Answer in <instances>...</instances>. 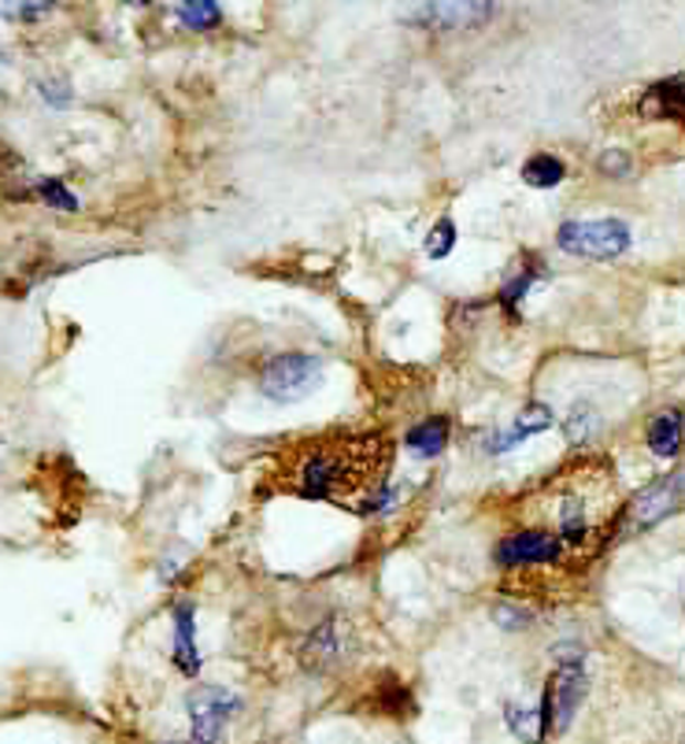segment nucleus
Listing matches in <instances>:
<instances>
[{
    "mask_svg": "<svg viewBox=\"0 0 685 744\" xmlns=\"http://www.w3.org/2000/svg\"><path fill=\"white\" fill-rule=\"evenodd\" d=\"M341 645H345V633H341V622L326 619L323 626H315L308 633V645H304V659L315 667H330L334 659H341Z\"/></svg>",
    "mask_w": 685,
    "mask_h": 744,
    "instance_id": "11",
    "label": "nucleus"
},
{
    "mask_svg": "<svg viewBox=\"0 0 685 744\" xmlns=\"http://www.w3.org/2000/svg\"><path fill=\"white\" fill-rule=\"evenodd\" d=\"M175 667L189 678L200 671V652L193 637V604H178L175 608Z\"/></svg>",
    "mask_w": 685,
    "mask_h": 744,
    "instance_id": "10",
    "label": "nucleus"
},
{
    "mask_svg": "<svg viewBox=\"0 0 685 744\" xmlns=\"http://www.w3.org/2000/svg\"><path fill=\"white\" fill-rule=\"evenodd\" d=\"M189 744H200V741H189Z\"/></svg>",
    "mask_w": 685,
    "mask_h": 744,
    "instance_id": "24",
    "label": "nucleus"
},
{
    "mask_svg": "<svg viewBox=\"0 0 685 744\" xmlns=\"http://www.w3.org/2000/svg\"><path fill=\"white\" fill-rule=\"evenodd\" d=\"M563 252L586 260H615L630 249V227L623 219H593V222H563L556 233Z\"/></svg>",
    "mask_w": 685,
    "mask_h": 744,
    "instance_id": "3",
    "label": "nucleus"
},
{
    "mask_svg": "<svg viewBox=\"0 0 685 744\" xmlns=\"http://www.w3.org/2000/svg\"><path fill=\"white\" fill-rule=\"evenodd\" d=\"M500 567H556L563 563V545L552 530H523L497 545Z\"/></svg>",
    "mask_w": 685,
    "mask_h": 744,
    "instance_id": "5",
    "label": "nucleus"
},
{
    "mask_svg": "<svg viewBox=\"0 0 685 744\" xmlns=\"http://www.w3.org/2000/svg\"><path fill=\"white\" fill-rule=\"evenodd\" d=\"M493 15V4H423L411 8V23L430 27V30H463L478 27Z\"/></svg>",
    "mask_w": 685,
    "mask_h": 744,
    "instance_id": "9",
    "label": "nucleus"
},
{
    "mask_svg": "<svg viewBox=\"0 0 685 744\" xmlns=\"http://www.w3.org/2000/svg\"><path fill=\"white\" fill-rule=\"evenodd\" d=\"M508 730L526 744H541L545 741V711L541 708H526V704H508Z\"/></svg>",
    "mask_w": 685,
    "mask_h": 744,
    "instance_id": "14",
    "label": "nucleus"
},
{
    "mask_svg": "<svg viewBox=\"0 0 685 744\" xmlns=\"http://www.w3.org/2000/svg\"><path fill=\"white\" fill-rule=\"evenodd\" d=\"M178 19L193 30H208L223 19V12H219V4H212V0H189V4H178Z\"/></svg>",
    "mask_w": 685,
    "mask_h": 744,
    "instance_id": "18",
    "label": "nucleus"
},
{
    "mask_svg": "<svg viewBox=\"0 0 685 744\" xmlns=\"http://www.w3.org/2000/svg\"><path fill=\"white\" fill-rule=\"evenodd\" d=\"M12 164H19V159H15V153H8V148L0 145V167H12Z\"/></svg>",
    "mask_w": 685,
    "mask_h": 744,
    "instance_id": "23",
    "label": "nucleus"
},
{
    "mask_svg": "<svg viewBox=\"0 0 685 744\" xmlns=\"http://www.w3.org/2000/svg\"><path fill=\"white\" fill-rule=\"evenodd\" d=\"M323 386V364L308 353H282L260 367V392L267 400H301Z\"/></svg>",
    "mask_w": 685,
    "mask_h": 744,
    "instance_id": "2",
    "label": "nucleus"
},
{
    "mask_svg": "<svg viewBox=\"0 0 685 744\" xmlns=\"http://www.w3.org/2000/svg\"><path fill=\"white\" fill-rule=\"evenodd\" d=\"M649 449L660 455V460H674L682 449V411H660L656 419L649 422Z\"/></svg>",
    "mask_w": 685,
    "mask_h": 744,
    "instance_id": "12",
    "label": "nucleus"
},
{
    "mask_svg": "<svg viewBox=\"0 0 685 744\" xmlns=\"http://www.w3.org/2000/svg\"><path fill=\"white\" fill-rule=\"evenodd\" d=\"M637 112L645 119H671L685 126V71L671 74V78H663L641 93Z\"/></svg>",
    "mask_w": 685,
    "mask_h": 744,
    "instance_id": "8",
    "label": "nucleus"
},
{
    "mask_svg": "<svg viewBox=\"0 0 685 744\" xmlns=\"http://www.w3.org/2000/svg\"><path fill=\"white\" fill-rule=\"evenodd\" d=\"M563 178H567V167L556 156H548V153L530 156V159H526V167H523V182L534 186V189H552V186H560Z\"/></svg>",
    "mask_w": 685,
    "mask_h": 744,
    "instance_id": "15",
    "label": "nucleus"
},
{
    "mask_svg": "<svg viewBox=\"0 0 685 744\" xmlns=\"http://www.w3.org/2000/svg\"><path fill=\"white\" fill-rule=\"evenodd\" d=\"M600 171H608V175H626V171H630L626 153H604V156H600Z\"/></svg>",
    "mask_w": 685,
    "mask_h": 744,
    "instance_id": "22",
    "label": "nucleus"
},
{
    "mask_svg": "<svg viewBox=\"0 0 685 744\" xmlns=\"http://www.w3.org/2000/svg\"><path fill=\"white\" fill-rule=\"evenodd\" d=\"M393 463V441L386 433H323L289 444L278 452L271 474L267 493H289L304 501H349V496L375 493L382 485Z\"/></svg>",
    "mask_w": 685,
    "mask_h": 744,
    "instance_id": "1",
    "label": "nucleus"
},
{
    "mask_svg": "<svg viewBox=\"0 0 685 744\" xmlns=\"http://www.w3.org/2000/svg\"><path fill=\"white\" fill-rule=\"evenodd\" d=\"M45 12H52V4H4V15L12 19H41Z\"/></svg>",
    "mask_w": 685,
    "mask_h": 744,
    "instance_id": "21",
    "label": "nucleus"
},
{
    "mask_svg": "<svg viewBox=\"0 0 685 744\" xmlns=\"http://www.w3.org/2000/svg\"><path fill=\"white\" fill-rule=\"evenodd\" d=\"M548 427H552V411L541 408V404H534V408H526L523 416H519V422H515V430L500 433V438H493V441H489V449H493V452H504V449H508V444H519L523 438H530V433H541V430H548Z\"/></svg>",
    "mask_w": 685,
    "mask_h": 744,
    "instance_id": "13",
    "label": "nucleus"
},
{
    "mask_svg": "<svg viewBox=\"0 0 685 744\" xmlns=\"http://www.w3.org/2000/svg\"><path fill=\"white\" fill-rule=\"evenodd\" d=\"M408 444H411V452H419V455H441L449 444V422L445 419L419 422V427H411Z\"/></svg>",
    "mask_w": 685,
    "mask_h": 744,
    "instance_id": "16",
    "label": "nucleus"
},
{
    "mask_svg": "<svg viewBox=\"0 0 685 744\" xmlns=\"http://www.w3.org/2000/svg\"><path fill=\"white\" fill-rule=\"evenodd\" d=\"M586 689H589L586 667L578 663V659H567V663L556 667L552 678H548V685H545V704H541L545 722L552 726V733H563L567 726H571V719H575L578 704H582Z\"/></svg>",
    "mask_w": 685,
    "mask_h": 744,
    "instance_id": "4",
    "label": "nucleus"
},
{
    "mask_svg": "<svg viewBox=\"0 0 685 744\" xmlns=\"http://www.w3.org/2000/svg\"><path fill=\"white\" fill-rule=\"evenodd\" d=\"M452 244H456V227H452V219H438V227L426 233L430 260H445L452 252Z\"/></svg>",
    "mask_w": 685,
    "mask_h": 744,
    "instance_id": "19",
    "label": "nucleus"
},
{
    "mask_svg": "<svg viewBox=\"0 0 685 744\" xmlns=\"http://www.w3.org/2000/svg\"><path fill=\"white\" fill-rule=\"evenodd\" d=\"M678 493H682L678 478H663V482L649 485L645 493H637L634 501L623 507V518H619V526H626V530L656 526L660 518H667L674 507H678Z\"/></svg>",
    "mask_w": 685,
    "mask_h": 744,
    "instance_id": "7",
    "label": "nucleus"
},
{
    "mask_svg": "<svg viewBox=\"0 0 685 744\" xmlns=\"http://www.w3.org/2000/svg\"><path fill=\"white\" fill-rule=\"evenodd\" d=\"M38 193H41V200H49V205L60 208V211H75L78 208V200L67 193V186H63V182H41Z\"/></svg>",
    "mask_w": 685,
    "mask_h": 744,
    "instance_id": "20",
    "label": "nucleus"
},
{
    "mask_svg": "<svg viewBox=\"0 0 685 744\" xmlns=\"http://www.w3.org/2000/svg\"><path fill=\"white\" fill-rule=\"evenodd\" d=\"M230 711H238V700L226 689H197L189 696V715H193V741L223 744V726Z\"/></svg>",
    "mask_w": 685,
    "mask_h": 744,
    "instance_id": "6",
    "label": "nucleus"
},
{
    "mask_svg": "<svg viewBox=\"0 0 685 744\" xmlns=\"http://www.w3.org/2000/svg\"><path fill=\"white\" fill-rule=\"evenodd\" d=\"M600 427V411L593 404H575L571 416H567V441L571 444H586Z\"/></svg>",
    "mask_w": 685,
    "mask_h": 744,
    "instance_id": "17",
    "label": "nucleus"
}]
</instances>
